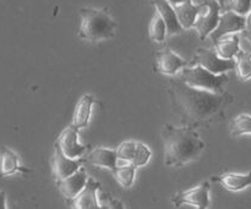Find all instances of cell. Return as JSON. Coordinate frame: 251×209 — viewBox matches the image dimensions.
<instances>
[{
	"label": "cell",
	"mask_w": 251,
	"mask_h": 209,
	"mask_svg": "<svg viewBox=\"0 0 251 209\" xmlns=\"http://www.w3.org/2000/svg\"><path fill=\"white\" fill-rule=\"evenodd\" d=\"M168 93L174 113L180 116L184 125L191 127L212 120L233 102L229 93H215L191 87L181 78L171 80Z\"/></svg>",
	"instance_id": "1"
},
{
	"label": "cell",
	"mask_w": 251,
	"mask_h": 209,
	"mask_svg": "<svg viewBox=\"0 0 251 209\" xmlns=\"http://www.w3.org/2000/svg\"><path fill=\"white\" fill-rule=\"evenodd\" d=\"M164 144V163L168 166H183L200 157L205 142L199 137L194 127H176L166 124L162 131Z\"/></svg>",
	"instance_id": "2"
},
{
	"label": "cell",
	"mask_w": 251,
	"mask_h": 209,
	"mask_svg": "<svg viewBox=\"0 0 251 209\" xmlns=\"http://www.w3.org/2000/svg\"><path fill=\"white\" fill-rule=\"evenodd\" d=\"M80 15V38L88 42H100L114 37L118 26L107 9L81 7Z\"/></svg>",
	"instance_id": "3"
},
{
	"label": "cell",
	"mask_w": 251,
	"mask_h": 209,
	"mask_svg": "<svg viewBox=\"0 0 251 209\" xmlns=\"http://www.w3.org/2000/svg\"><path fill=\"white\" fill-rule=\"evenodd\" d=\"M181 80L191 87L215 93H225V85L228 82V76L226 73L215 75L201 65H194L181 70Z\"/></svg>",
	"instance_id": "4"
},
{
	"label": "cell",
	"mask_w": 251,
	"mask_h": 209,
	"mask_svg": "<svg viewBox=\"0 0 251 209\" xmlns=\"http://www.w3.org/2000/svg\"><path fill=\"white\" fill-rule=\"evenodd\" d=\"M172 203L176 208L183 206H191L199 209H206L210 206V183L200 184L189 190L180 191L172 196Z\"/></svg>",
	"instance_id": "5"
},
{
	"label": "cell",
	"mask_w": 251,
	"mask_h": 209,
	"mask_svg": "<svg viewBox=\"0 0 251 209\" xmlns=\"http://www.w3.org/2000/svg\"><path fill=\"white\" fill-rule=\"evenodd\" d=\"M194 65H201L215 75L235 70V59H223L211 49L199 48L194 55Z\"/></svg>",
	"instance_id": "6"
},
{
	"label": "cell",
	"mask_w": 251,
	"mask_h": 209,
	"mask_svg": "<svg viewBox=\"0 0 251 209\" xmlns=\"http://www.w3.org/2000/svg\"><path fill=\"white\" fill-rule=\"evenodd\" d=\"M201 5H203V10L199 15L194 27L198 31L199 38L203 41L217 27L222 6L217 0H202Z\"/></svg>",
	"instance_id": "7"
},
{
	"label": "cell",
	"mask_w": 251,
	"mask_h": 209,
	"mask_svg": "<svg viewBox=\"0 0 251 209\" xmlns=\"http://www.w3.org/2000/svg\"><path fill=\"white\" fill-rule=\"evenodd\" d=\"M245 27V16L237 14L232 10H227L223 14H221L220 21H218L217 27L212 31V33L208 37L213 41V43L220 41L223 37L230 36L234 33H240L244 31Z\"/></svg>",
	"instance_id": "8"
},
{
	"label": "cell",
	"mask_w": 251,
	"mask_h": 209,
	"mask_svg": "<svg viewBox=\"0 0 251 209\" xmlns=\"http://www.w3.org/2000/svg\"><path fill=\"white\" fill-rule=\"evenodd\" d=\"M118 157L129 164L137 166L146 165L151 158V151L145 143L139 141H125L118 147Z\"/></svg>",
	"instance_id": "9"
},
{
	"label": "cell",
	"mask_w": 251,
	"mask_h": 209,
	"mask_svg": "<svg viewBox=\"0 0 251 209\" xmlns=\"http://www.w3.org/2000/svg\"><path fill=\"white\" fill-rule=\"evenodd\" d=\"M87 161L83 158H69L64 154L59 144L55 143L53 158H51V168H53L54 178H55V180H60V179L71 175L75 171H77Z\"/></svg>",
	"instance_id": "10"
},
{
	"label": "cell",
	"mask_w": 251,
	"mask_h": 209,
	"mask_svg": "<svg viewBox=\"0 0 251 209\" xmlns=\"http://www.w3.org/2000/svg\"><path fill=\"white\" fill-rule=\"evenodd\" d=\"M56 143L59 144L61 151L69 158H81L85 154V152L88 151V147H90L81 144L78 142V130L73 125L66 127L61 132Z\"/></svg>",
	"instance_id": "11"
},
{
	"label": "cell",
	"mask_w": 251,
	"mask_h": 209,
	"mask_svg": "<svg viewBox=\"0 0 251 209\" xmlns=\"http://www.w3.org/2000/svg\"><path fill=\"white\" fill-rule=\"evenodd\" d=\"M102 187L100 183L88 178L85 187L73 200H68L71 208L75 209H97L100 208L98 201V190Z\"/></svg>",
	"instance_id": "12"
},
{
	"label": "cell",
	"mask_w": 251,
	"mask_h": 209,
	"mask_svg": "<svg viewBox=\"0 0 251 209\" xmlns=\"http://www.w3.org/2000/svg\"><path fill=\"white\" fill-rule=\"evenodd\" d=\"M87 180L88 176L86 174L85 168L81 166L77 171H75L71 175L60 179V180H56V186L66 200H73L82 191Z\"/></svg>",
	"instance_id": "13"
},
{
	"label": "cell",
	"mask_w": 251,
	"mask_h": 209,
	"mask_svg": "<svg viewBox=\"0 0 251 209\" xmlns=\"http://www.w3.org/2000/svg\"><path fill=\"white\" fill-rule=\"evenodd\" d=\"M188 65L185 59L179 56L171 49H164L156 55V71L163 75H176L179 70H183Z\"/></svg>",
	"instance_id": "14"
},
{
	"label": "cell",
	"mask_w": 251,
	"mask_h": 209,
	"mask_svg": "<svg viewBox=\"0 0 251 209\" xmlns=\"http://www.w3.org/2000/svg\"><path fill=\"white\" fill-rule=\"evenodd\" d=\"M152 5L156 9L157 14L162 17V20L166 23L168 36L179 34L184 31L180 22H179L178 16H176L174 6L168 0H152Z\"/></svg>",
	"instance_id": "15"
},
{
	"label": "cell",
	"mask_w": 251,
	"mask_h": 209,
	"mask_svg": "<svg viewBox=\"0 0 251 209\" xmlns=\"http://www.w3.org/2000/svg\"><path fill=\"white\" fill-rule=\"evenodd\" d=\"M16 173L29 174L31 169H27L20 164L19 157L7 147H1L0 149V178L11 176Z\"/></svg>",
	"instance_id": "16"
},
{
	"label": "cell",
	"mask_w": 251,
	"mask_h": 209,
	"mask_svg": "<svg viewBox=\"0 0 251 209\" xmlns=\"http://www.w3.org/2000/svg\"><path fill=\"white\" fill-rule=\"evenodd\" d=\"M212 181L221 184L223 188L232 192L245 190L251 186V171L247 174H237V173H227L222 175L213 176Z\"/></svg>",
	"instance_id": "17"
},
{
	"label": "cell",
	"mask_w": 251,
	"mask_h": 209,
	"mask_svg": "<svg viewBox=\"0 0 251 209\" xmlns=\"http://www.w3.org/2000/svg\"><path fill=\"white\" fill-rule=\"evenodd\" d=\"M118 153L117 149H109L103 148V147H96L92 151L88 153L87 163L92 164L95 166H100V168H107L109 170H114L117 168V161H118Z\"/></svg>",
	"instance_id": "18"
},
{
	"label": "cell",
	"mask_w": 251,
	"mask_h": 209,
	"mask_svg": "<svg viewBox=\"0 0 251 209\" xmlns=\"http://www.w3.org/2000/svg\"><path fill=\"white\" fill-rule=\"evenodd\" d=\"M96 103H97V99L92 94H83L76 104L71 125L77 130L87 127L88 122H90L91 113H92V105Z\"/></svg>",
	"instance_id": "19"
},
{
	"label": "cell",
	"mask_w": 251,
	"mask_h": 209,
	"mask_svg": "<svg viewBox=\"0 0 251 209\" xmlns=\"http://www.w3.org/2000/svg\"><path fill=\"white\" fill-rule=\"evenodd\" d=\"M179 22L184 29H189L195 26L199 15L203 10V5H195L191 0H185L174 6Z\"/></svg>",
	"instance_id": "20"
},
{
	"label": "cell",
	"mask_w": 251,
	"mask_h": 209,
	"mask_svg": "<svg viewBox=\"0 0 251 209\" xmlns=\"http://www.w3.org/2000/svg\"><path fill=\"white\" fill-rule=\"evenodd\" d=\"M216 53L223 59H235L240 51V36L239 33L223 37L220 41L215 42Z\"/></svg>",
	"instance_id": "21"
},
{
	"label": "cell",
	"mask_w": 251,
	"mask_h": 209,
	"mask_svg": "<svg viewBox=\"0 0 251 209\" xmlns=\"http://www.w3.org/2000/svg\"><path fill=\"white\" fill-rule=\"evenodd\" d=\"M135 170H136V166L132 165V164H129V165L125 166H117L112 173L115 181H117L120 186L127 188L132 185V183H134Z\"/></svg>",
	"instance_id": "22"
},
{
	"label": "cell",
	"mask_w": 251,
	"mask_h": 209,
	"mask_svg": "<svg viewBox=\"0 0 251 209\" xmlns=\"http://www.w3.org/2000/svg\"><path fill=\"white\" fill-rule=\"evenodd\" d=\"M230 135L233 137H239L243 135L251 136V115L239 114L235 116L230 124Z\"/></svg>",
	"instance_id": "23"
},
{
	"label": "cell",
	"mask_w": 251,
	"mask_h": 209,
	"mask_svg": "<svg viewBox=\"0 0 251 209\" xmlns=\"http://www.w3.org/2000/svg\"><path fill=\"white\" fill-rule=\"evenodd\" d=\"M149 36L151 41L156 42V43H162V42L166 41V37L168 36L166 23H164V21L158 14L154 15L153 19L150 22Z\"/></svg>",
	"instance_id": "24"
},
{
	"label": "cell",
	"mask_w": 251,
	"mask_h": 209,
	"mask_svg": "<svg viewBox=\"0 0 251 209\" xmlns=\"http://www.w3.org/2000/svg\"><path fill=\"white\" fill-rule=\"evenodd\" d=\"M235 72L239 80L247 81L251 78V55L240 50L235 56Z\"/></svg>",
	"instance_id": "25"
},
{
	"label": "cell",
	"mask_w": 251,
	"mask_h": 209,
	"mask_svg": "<svg viewBox=\"0 0 251 209\" xmlns=\"http://www.w3.org/2000/svg\"><path fill=\"white\" fill-rule=\"evenodd\" d=\"M98 201H100V208H124L123 203H120L119 201L115 200L110 193L105 192V191L103 190V187H100V190H98Z\"/></svg>",
	"instance_id": "26"
},
{
	"label": "cell",
	"mask_w": 251,
	"mask_h": 209,
	"mask_svg": "<svg viewBox=\"0 0 251 209\" xmlns=\"http://www.w3.org/2000/svg\"><path fill=\"white\" fill-rule=\"evenodd\" d=\"M230 10L237 14L247 16L251 10V0H229Z\"/></svg>",
	"instance_id": "27"
},
{
	"label": "cell",
	"mask_w": 251,
	"mask_h": 209,
	"mask_svg": "<svg viewBox=\"0 0 251 209\" xmlns=\"http://www.w3.org/2000/svg\"><path fill=\"white\" fill-rule=\"evenodd\" d=\"M240 36L245 39L247 42L248 46H249V51H250V55H251V10L249 14L245 16V27H244V31L240 32Z\"/></svg>",
	"instance_id": "28"
},
{
	"label": "cell",
	"mask_w": 251,
	"mask_h": 209,
	"mask_svg": "<svg viewBox=\"0 0 251 209\" xmlns=\"http://www.w3.org/2000/svg\"><path fill=\"white\" fill-rule=\"evenodd\" d=\"M6 193L0 191V209H6Z\"/></svg>",
	"instance_id": "29"
},
{
	"label": "cell",
	"mask_w": 251,
	"mask_h": 209,
	"mask_svg": "<svg viewBox=\"0 0 251 209\" xmlns=\"http://www.w3.org/2000/svg\"><path fill=\"white\" fill-rule=\"evenodd\" d=\"M169 2H171L172 5H173V6H176V5H178V4H180V2H183V1H185V0H168Z\"/></svg>",
	"instance_id": "30"
},
{
	"label": "cell",
	"mask_w": 251,
	"mask_h": 209,
	"mask_svg": "<svg viewBox=\"0 0 251 209\" xmlns=\"http://www.w3.org/2000/svg\"><path fill=\"white\" fill-rule=\"evenodd\" d=\"M218 2H220V5L221 6H222V9H225V2H226V0H217Z\"/></svg>",
	"instance_id": "31"
}]
</instances>
